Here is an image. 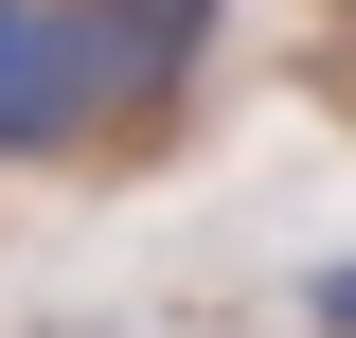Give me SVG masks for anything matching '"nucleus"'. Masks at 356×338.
Wrapping results in <instances>:
<instances>
[{
    "label": "nucleus",
    "instance_id": "f257e3e1",
    "mask_svg": "<svg viewBox=\"0 0 356 338\" xmlns=\"http://www.w3.org/2000/svg\"><path fill=\"white\" fill-rule=\"evenodd\" d=\"M89 107H107V72H89V18H54V0H0V161L72 143Z\"/></svg>",
    "mask_w": 356,
    "mask_h": 338
},
{
    "label": "nucleus",
    "instance_id": "f03ea898",
    "mask_svg": "<svg viewBox=\"0 0 356 338\" xmlns=\"http://www.w3.org/2000/svg\"><path fill=\"white\" fill-rule=\"evenodd\" d=\"M321 321H339V338H356V267H321Z\"/></svg>",
    "mask_w": 356,
    "mask_h": 338
}]
</instances>
